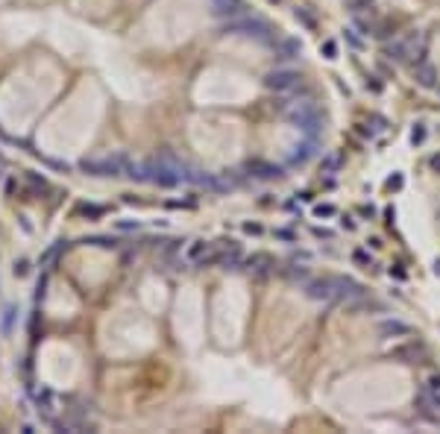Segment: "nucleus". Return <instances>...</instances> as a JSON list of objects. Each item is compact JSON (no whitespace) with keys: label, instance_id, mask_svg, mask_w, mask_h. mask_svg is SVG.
<instances>
[{"label":"nucleus","instance_id":"obj_1","mask_svg":"<svg viewBox=\"0 0 440 434\" xmlns=\"http://www.w3.org/2000/svg\"><path fill=\"white\" fill-rule=\"evenodd\" d=\"M229 33H238V35H247V38H258L264 44H273L270 24H264L261 18H250V15L235 18V21H229Z\"/></svg>","mask_w":440,"mask_h":434},{"label":"nucleus","instance_id":"obj_2","mask_svg":"<svg viewBox=\"0 0 440 434\" xmlns=\"http://www.w3.org/2000/svg\"><path fill=\"white\" fill-rule=\"evenodd\" d=\"M126 167H129V158L126 156H106L97 158V161H83V170L91 176H126Z\"/></svg>","mask_w":440,"mask_h":434},{"label":"nucleus","instance_id":"obj_3","mask_svg":"<svg viewBox=\"0 0 440 434\" xmlns=\"http://www.w3.org/2000/svg\"><path fill=\"white\" fill-rule=\"evenodd\" d=\"M332 285H335V299L346 302V305H358V302H364V296H367V291L358 285L355 279L332 276Z\"/></svg>","mask_w":440,"mask_h":434},{"label":"nucleus","instance_id":"obj_4","mask_svg":"<svg viewBox=\"0 0 440 434\" xmlns=\"http://www.w3.org/2000/svg\"><path fill=\"white\" fill-rule=\"evenodd\" d=\"M300 85V73L297 70H270L264 76V88H270L276 94H288Z\"/></svg>","mask_w":440,"mask_h":434},{"label":"nucleus","instance_id":"obj_5","mask_svg":"<svg viewBox=\"0 0 440 434\" xmlns=\"http://www.w3.org/2000/svg\"><path fill=\"white\" fill-rule=\"evenodd\" d=\"M305 291L311 299H317V302H332L335 299V285H332V279H311L308 285H305Z\"/></svg>","mask_w":440,"mask_h":434},{"label":"nucleus","instance_id":"obj_6","mask_svg":"<svg viewBox=\"0 0 440 434\" xmlns=\"http://www.w3.org/2000/svg\"><path fill=\"white\" fill-rule=\"evenodd\" d=\"M211 6H214V15L220 18H241L244 15V3L241 0H211Z\"/></svg>","mask_w":440,"mask_h":434},{"label":"nucleus","instance_id":"obj_7","mask_svg":"<svg viewBox=\"0 0 440 434\" xmlns=\"http://www.w3.org/2000/svg\"><path fill=\"white\" fill-rule=\"evenodd\" d=\"M273 47L279 59H300V53H303V44L297 38H279V41H273Z\"/></svg>","mask_w":440,"mask_h":434},{"label":"nucleus","instance_id":"obj_8","mask_svg":"<svg viewBox=\"0 0 440 434\" xmlns=\"http://www.w3.org/2000/svg\"><path fill=\"white\" fill-rule=\"evenodd\" d=\"M379 334L382 337H405V334H411V326L402 323V320H382L379 323Z\"/></svg>","mask_w":440,"mask_h":434},{"label":"nucleus","instance_id":"obj_9","mask_svg":"<svg viewBox=\"0 0 440 434\" xmlns=\"http://www.w3.org/2000/svg\"><path fill=\"white\" fill-rule=\"evenodd\" d=\"M414 79L423 88H431V85H437V70L431 68V65H417L414 68Z\"/></svg>","mask_w":440,"mask_h":434},{"label":"nucleus","instance_id":"obj_10","mask_svg":"<svg viewBox=\"0 0 440 434\" xmlns=\"http://www.w3.org/2000/svg\"><path fill=\"white\" fill-rule=\"evenodd\" d=\"M393 355H396V358H402L405 364H417V361H423V358H425V349H423V346H414V343H411V346L393 349Z\"/></svg>","mask_w":440,"mask_h":434},{"label":"nucleus","instance_id":"obj_11","mask_svg":"<svg viewBox=\"0 0 440 434\" xmlns=\"http://www.w3.org/2000/svg\"><path fill=\"white\" fill-rule=\"evenodd\" d=\"M270 267H273L270 255H253V258H247V270H250V273H255V276L270 273Z\"/></svg>","mask_w":440,"mask_h":434},{"label":"nucleus","instance_id":"obj_12","mask_svg":"<svg viewBox=\"0 0 440 434\" xmlns=\"http://www.w3.org/2000/svg\"><path fill=\"white\" fill-rule=\"evenodd\" d=\"M250 176H255V179H276L279 176V167L264 164V161H255V164H250Z\"/></svg>","mask_w":440,"mask_h":434},{"label":"nucleus","instance_id":"obj_13","mask_svg":"<svg viewBox=\"0 0 440 434\" xmlns=\"http://www.w3.org/2000/svg\"><path fill=\"white\" fill-rule=\"evenodd\" d=\"M208 241H194L191 246H188V261H203L205 255H208Z\"/></svg>","mask_w":440,"mask_h":434},{"label":"nucleus","instance_id":"obj_14","mask_svg":"<svg viewBox=\"0 0 440 434\" xmlns=\"http://www.w3.org/2000/svg\"><path fill=\"white\" fill-rule=\"evenodd\" d=\"M417 408H423V411H437L440 399H437V396H431V393L425 390V393H420V396H417Z\"/></svg>","mask_w":440,"mask_h":434},{"label":"nucleus","instance_id":"obj_15","mask_svg":"<svg viewBox=\"0 0 440 434\" xmlns=\"http://www.w3.org/2000/svg\"><path fill=\"white\" fill-rule=\"evenodd\" d=\"M311 153H314V141H308V144H303V147H297V150H294V156H290V161H294V164H303Z\"/></svg>","mask_w":440,"mask_h":434},{"label":"nucleus","instance_id":"obj_16","mask_svg":"<svg viewBox=\"0 0 440 434\" xmlns=\"http://www.w3.org/2000/svg\"><path fill=\"white\" fill-rule=\"evenodd\" d=\"M320 53L326 56V59H338V44H335L332 38H326V41L320 44Z\"/></svg>","mask_w":440,"mask_h":434},{"label":"nucleus","instance_id":"obj_17","mask_svg":"<svg viewBox=\"0 0 440 434\" xmlns=\"http://www.w3.org/2000/svg\"><path fill=\"white\" fill-rule=\"evenodd\" d=\"M294 15H297V21H303L305 27H314V24H317V21H314V15H311L305 6H297V12H294Z\"/></svg>","mask_w":440,"mask_h":434},{"label":"nucleus","instance_id":"obj_18","mask_svg":"<svg viewBox=\"0 0 440 434\" xmlns=\"http://www.w3.org/2000/svg\"><path fill=\"white\" fill-rule=\"evenodd\" d=\"M352 258H355V264H361V267H373V258L364 252V249H355V252H352Z\"/></svg>","mask_w":440,"mask_h":434},{"label":"nucleus","instance_id":"obj_19","mask_svg":"<svg viewBox=\"0 0 440 434\" xmlns=\"http://www.w3.org/2000/svg\"><path fill=\"white\" fill-rule=\"evenodd\" d=\"M338 167H340V156L323 158V170H326V173H332V170H338Z\"/></svg>","mask_w":440,"mask_h":434},{"label":"nucleus","instance_id":"obj_20","mask_svg":"<svg viewBox=\"0 0 440 434\" xmlns=\"http://www.w3.org/2000/svg\"><path fill=\"white\" fill-rule=\"evenodd\" d=\"M423 138H425V129H423V123H417L414 132H411V141H414V144H423Z\"/></svg>","mask_w":440,"mask_h":434},{"label":"nucleus","instance_id":"obj_21","mask_svg":"<svg viewBox=\"0 0 440 434\" xmlns=\"http://www.w3.org/2000/svg\"><path fill=\"white\" fill-rule=\"evenodd\" d=\"M314 214H317V217H332V214H335V206H317Z\"/></svg>","mask_w":440,"mask_h":434},{"label":"nucleus","instance_id":"obj_22","mask_svg":"<svg viewBox=\"0 0 440 434\" xmlns=\"http://www.w3.org/2000/svg\"><path fill=\"white\" fill-rule=\"evenodd\" d=\"M118 229L120 232H132V229H138V220H118Z\"/></svg>","mask_w":440,"mask_h":434},{"label":"nucleus","instance_id":"obj_23","mask_svg":"<svg viewBox=\"0 0 440 434\" xmlns=\"http://www.w3.org/2000/svg\"><path fill=\"white\" fill-rule=\"evenodd\" d=\"M346 41H349V44H352L355 50H361V47H364V41H361V38H358L355 33H349V30H346Z\"/></svg>","mask_w":440,"mask_h":434},{"label":"nucleus","instance_id":"obj_24","mask_svg":"<svg viewBox=\"0 0 440 434\" xmlns=\"http://www.w3.org/2000/svg\"><path fill=\"white\" fill-rule=\"evenodd\" d=\"M83 214L85 217H100L103 209H97V206H83Z\"/></svg>","mask_w":440,"mask_h":434},{"label":"nucleus","instance_id":"obj_25","mask_svg":"<svg viewBox=\"0 0 440 434\" xmlns=\"http://www.w3.org/2000/svg\"><path fill=\"white\" fill-rule=\"evenodd\" d=\"M91 243H97V246H118L115 238H91Z\"/></svg>","mask_w":440,"mask_h":434},{"label":"nucleus","instance_id":"obj_26","mask_svg":"<svg viewBox=\"0 0 440 434\" xmlns=\"http://www.w3.org/2000/svg\"><path fill=\"white\" fill-rule=\"evenodd\" d=\"M288 276H290V279H305L308 273H305V267H300V270L294 267V270H288Z\"/></svg>","mask_w":440,"mask_h":434},{"label":"nucleus","instance_id":"obj_27","mask_svg":"<svg viewBox=\"0 0 440 434\" xmlns=\"http://www.w3.org/2000/svg\"><path fill=\"white\" fill-rule=\"evenodd\" d=\"M428 390H440V376H431L428 379Z\"/></svg>","mask_w":440,"mask_h":434},{"label":"nucleus","instance_id":"obj_28","mask_svg":"<svg viewBox=\"0 0 440 434\" xmlns=\"http://www.w3.org/2000/svg\"><path fill=\"white\" fill-rule=\"evenodd\" d=\"M15 276H27V261H21V264H15Z\"/></svg>","mask_w":440,"mask_h":434},{"label":"nucleus","instance_id":"obj_29","mask_svg":"<svg viewBox=\"0 0 440 434\" xmlns=\"http://www.w3.org/2000/svg\"><path fill=\"white\" fill-rule=\"evenodd\" d=\"M244 229H247V232H253V235H258V232H261V226H258V223H247Z\"/></svg>","mask_w":440,"mask_h":434},{"label":"nucleus","instance_id":"obj_30","mask_svg":"<svg viewBox=\"0 0 440 434\" xmlns=\"http://www.w3.org/2000/svg\"><path fill=\"white\" fill-rule=\"evenodd\" d=\"M428 164H431L434 170H440V156H431V161H428Z\"/></svg>","mask_w":440,"mask_h":434},{"label":"nucleus","instance_id":"obj_31","mask_svg":"<svg viewBox=\"0 0 440 434\" xmlns=\"http://www.w3.org/2000/svg\"><path fill=\"white\" fill-rule=\"evenodd\" d=\"M434 273L440 276V261H434Z\"/></svg>","mask_w":440,"mask_h":434}]
</instances>
